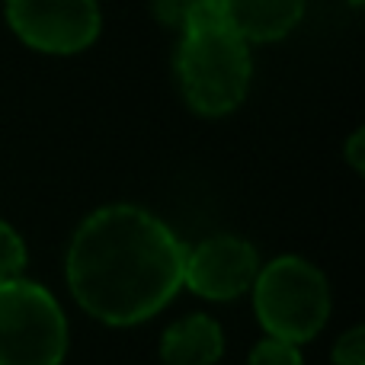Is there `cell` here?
I'll return each instance as SVG.
<instances>
[{"mask_svg":"<svg viewBox=\"0 0 365 365\" xmlns=\"http://www.w3.org/2000/svg\"><path fill=\"white\" fill-rule=\"evenodd\" d=\"M186 244L141 205L115 202L81 221L68 247V289L109 327L151 321L182 289Z\"/></svg>","mask_w":365,"mask_h":365,"instance_id":"1","label":"cell"},{"mask_svg":"<svg viewBox=\"0 0 365 365\" xmlns=\"http://www.w3.org/2000/svg\"><path fill=\"white\" fill-rule=\"evenodd\" d=\"M173 68L186 106L205 119H221L247 100L253 58L250 45L215 19L182 32Z\"/></svg>","mask_w":365,"mask_h":365,"instance_id":"2","label":"cell"},{"mask_svg":"<svg viewBox=\"0 0 365 365\" xmlns=\"http://www.w3.org/2000/svg\"><path fill=\"white\" fill-rule=\"evenodd\" d=\"M250 292L259 327L272 340L302 346L327 327L330 285L311 259L295 253L269 259L266 266H259Z\"/></svg>","mask_w":365,"mask_h":365,"instance_id":"3","label":"cell"},{"mask_svg":"<svg viewBox=\"0 0 365 365\" xmlns=\"http://www.w3.org/2000/svg\"><path fill=\"white\" fill-rule=\"evenodd\" d=\"M68 340V317L45 285L0 282V365H61Z\"/></svg>","mask_w":365,"mask_h":365,"instance_id":"4","label":"cell"},{"mask_svg":"<svg viewBox=\"0 0 365 365\" xmlns=\"http://www.w3.org/2000/svg\"><path fill=\"white\" fill-rule=\"evenodd\" d=\"M4 13L19 42L42 55H77L103 26L96 0H4Z\"/></svg>","mask_w":365,"mask_h":365,"instance_id":"5","label":"cell"},{"mask_svg":"<svg viewBox=\"0 0 365 365\" xmlns=\"http://www.w3.org/2000/svg\"><path fill=\"white\" fill-rule=\"evenodd\" d=\"M259 253L237 234H212L195 247H186L182 285L208 302H231L250 292L259 272Z\"/></svg>","mask_w":365,"mask_h":365,"instance_id":"6","label":"cell"},{"mask_svg":"<svg viewBox=\"0 0 365 365\" xmlns=\"http://www.w3.org/2000/svg\"><path fill=\"white\" fill-rule=\"evenodd\" d=\"M308 0H221V23L247 45L279 42L304 16Z\"/></svg>","mask_w":365,"mask_h":365,"instance_id":"7","label":"cell"},{"mask_svg":"<svg viewBox=\"0 0 365 365\" xmlns=\"http://www.w3.org/2000/svg\"><path fill=\"white\" fill-rule=\"evenodd\" d=\"M225 356V330L208 314H186L160 336L164 365H218Z\"/></svg>","mask_w":365,"mask_h":365,"instance_id":"8","label":"cell"},{"mask_svg":"<svg viewBox=\"0 0 365 365\" xmlns=\"http://www.w3.org/2000/svg\"><path fill=\"white\" fill-rule=\"evenodd\" d=\"M151 13L158 23L186 32L221 19V0H151Z\"/></svg>","mask_w":365,"mask_h":365,"instance_id":"9","label":"cell"},{"mask_svg":"<svg viewBox=\"0 0 365 365\" xmlns=\"http://www.w3.org/2000/svg\"><path fill=\"white\" fill-rule=\"evenodd\" d=\"M26 269V244L13 225L0 218V282L19 279Z\"/></svg>","mask_w":365,"mask_h":365,"instance_id":"10","label":"cell"},{"mask_svg":"<svg viewBox=\"0 0 365 365\" xmlns=\"http://www.w3.org/2000/svg\"><path fill=\"white\" fill-rule=\"evenodd\" d=\"M247 365H304V359H302V346L266 336L250 349Z\"/></svg>","mask_w":365,"mask_h":365,"instance_id":"11","label":"cell"},{"mask_svg":"<svg viewBox=\"0 0 365 365\" xmlns=\"http://www.w3.org/2000/svg\"><path fill=\"white\" fill-rule=\"evenodd\" d=\"M334 365H365V330L353 327L334 343Z\"/></svg>","mask_w":365,"mask_h":365,"instance_id":"12","label":"cell"},{"mask_svg":"<svg viewBox=\"0 0 365 365\" xmlns=\"http://www.w3.org/2000/svg\"><path fill=\"white\" fill-rule=\"evenodd\" d=\"M362 141H365V132L362 128H356L353 132V138H349V145H346V160L353 164V170L356 173H362L365 170V151H362Z\"/></svg>","mask_w":365,"mask_h":365,"instance_id":"13","label":"cell"},{"mask_svg":"<svg viewBox=\"0 0 365 365\" xmlns=\"http://www.w3.org/2000/svg\"><path fill=\"white\" fill-rule=\"evenodd\" d=\"M346 4H349V6H362L365 0H346Z\"/></svg>","mask_w":365,"mask_h":365,"instance_id":"14","label":"cell"}]
</instances>
